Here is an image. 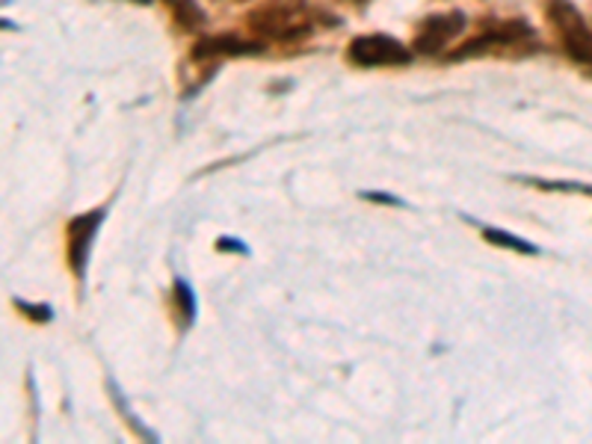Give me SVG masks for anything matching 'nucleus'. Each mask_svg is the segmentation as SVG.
<instances>
[{
	"label": "nucleus",
	"instance_id": "10",
	"mask_svg": "<svg viewBox=\"0 0 592 444\" xmlns=\"http://www.w3.org/2000/svg\"><path fill=\"white\" fill-rule=\"evenodd\" d=\"M175 312H178V324L187 329V326L193 324V315H196V296L193 291H190V284L187 282H175Z\"/></svg>",
	"mask_w": 592,
	"mask_h": 444
},
{
	"label": "nucleus",
	"instance_id": "6",
	"mask_svg": "<svg viewBox=\"0 0 592 444\" xmlns=\"http://www.w3.org/2000/svg\"><path fill=\"white\" fill-rule=\"evenodd\" d=\"M101 219H104V211H92V214H84V217H75L68 223V264H72L75 276H84V270H87L89 243L96 238Z\"/></svg>",
	"mask_w": 592,
	"mask_h": 444
},
{
	"label": "nucleus",
	"instance_id": "7",
	"mask_svg": "<svg viewBox=\"0 0 592 444\" xmlns=\"http://www.w3.org/2000/svg\"><path fill=\"white\" fill-rule=\"evenodd\" d=\"M533 30H530L525 22H509V24H492L489 30L480 33V36H474L471 42L463 45L459 51H453L451 60H463V56L480 54V51H489V48H495V45H513L521 42V39H530Z\"/></svg>",
	"mask_w": 592,
	"mask_h": 444
},
{
	"label": "nucleus",
	"instance_id": "8",
	"mask_svg": "<svg viewBox=\"0 0 592 444\" xmlns=\"http://www.w3.org/2000/svg\"><path fill=\"white\" fill-rule=\"evenodd\" d=\"M163 3L173 10L175 24H178L181 30L193 33L205 24V12H202V7H199L196 0H163Z\"/></svg>",
	"mask_w": 592,
	"mask_h": 444
},
{
	"label": "nucleus",
	"instance_id": "11",
	"mask_svg": "<svg viewBox=\"0 0 592 444\" xmlns=\"http://www.w3.org/2000/svg\"><path fill=\"white\" fill-rule=\"evenodd\" d=\"M530 185L542 187V190H569V193H590L592 195V187H583V185H566V181H557V185H551V181H542V178H533Z\"/></svg>",
	"mask_w": 592,
	"mask_h": 444
},
{
	"label": "nucleus",
	"instance_id": "1",
	"mask_svg": "<svg viewBox=\"0 0 592 444\" xmlns=\"http://www.w3.org/2000/svg\"><path fill=\"white\" fill-rule=\"evenodd\" d=\"M249 30L259 36L261 42H297L317 30V12L305 7H288V3H269L261 10L249 12Z\"/></svg>",
	"mask_w": 592,
	"mask_h": 444
},
{
	"label": "nucleus",
	"instance_id": "3",
	"mask_svg": "<svg viewBox=\"0 0 592 444\" xmlns=\"http://www.w3.org/2000/svg\"><path fill=\"white\" fill-rule=\"evenodd\" d=\"M347 60L358 68H382V65H406L412 60V51L406 45H400L394 36L367 33V36H355L350 42Z\"/></svg>",
	"mask_w": 592,
	"mask_h": 444
},
{
	"label": "nucleus",
	"instance_id": "4",
	"mask_svg": "<svg viewBox=\"0 0 592 444\" xmlns=\"http://www.w3.org/2000/svg\"><path fill=\"white\" fill-rule=\"evenodd\" d=\"M465 27V15L463 12H439V15H430V18H424L415 33V54H439L444 51V45L456 39Z\"/></svg>",
	"mask_w": 592,
	"mask_h": 444
},
{
	"label": "nucleus",
	"instance_id": "13",
	"mask_svg": "<svg viewBox=\"0 0 592 444\" xmlns=\"http://www.w3.org/2000/svg\"><path fill=\"white\" fill-rule=\"evenodd\" d=\"M362 199H367V202H386V205H400V199L386 193H362Z\"/></svg>",
	"mask_w": 592,
	"mask_h": 444
},
{
	"label": "nucleus",
	"instance_id": "14",
	"mask_svg": "<svg viewBox=\"0 0 592 444\" xmlns=\"http://www.w3.org/2000/svg\"><path fill=\"white\" fill-rule=\"evenodd\" d=\"M344 3H353V7H362V3H370V0H344Z\"/></svg>",
	"mask_w": 592,
	"mask_h": 444
},
{
	"label": "nucleus",
	"instance_id": "9",
	"mask_svg": "<svg viewBox=\"0 0 592 444\" xmlns=\"http://www.w3.org/2000/svg\"><path fill=\"white\" fill-rule=\"evenodd\" d=\"M483 238L489 240V243H495V246H504V250H516L521 252V255H537V246H533V243L516 238V234H506V231H501V228L486 226Z\"/></svg>",
	"mask_w": 592,
	"mask_h": 444
},
{
	"label": "nucleus",
	"instance_id": "12",
	"mask_svg": "<svg viewBox=\"0 0 592 444\" xmlns=\"http://www.w3.org/2000/svg\"><path fill=\"white\" fill-rule=\"evenodd\" d=\"M18 308H22L24 315H30L33 320H51V308H45V305H36V308H33V305L18 300Z\"/></svg>",
	"mask_w": 592,
	"mask_h": 444
},
{
	"label": "nucleus",
	"instance_id": "15",
	"mask_svg": "<svg viewBox=\"0 0 592 444\" xmlns=\"http://www.w3.org/2000/svg\"><path fill=\"white\" fill-rule=\"evenodd\" d=\"M228 3H247V0H228Z\"/></svg>",
	"mask_w": 592,
	"mask_h": 444
},
{
	"label": "nucleus",
	"instance_id": "2",
	"mask_svg": "<svg viewBox=\"0 0 592 444\" xmlns=\"http://www.w3.org/2000/svg\"><path fill=\"white\" fill-rule=\"evenodd\" d=\"M549 22L560 36L563 51L581 65H592V30L569 0H549Z\"/></svg>",
	"mask_w": 592,
	"mask_h": 444
},
{
	"label": "nucleus",
	"instance_id": "5",
	"mask_svg": "<svg viewBox=\"0 0 592 444\" xmlns=\"http://www.w3.org/2000/svg\"><path fill=\"white\" fill-rule=\"evenodd\" d=\"M264 51V42L261 39H243V36H235V33H226V36H202L199 42L193 45V60H219V56H247V54H261Z\"/></svg>",
	"mask_w": 592,
	"mask_h": 444
}]
</instances>
